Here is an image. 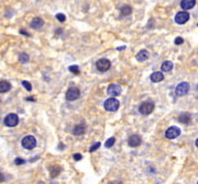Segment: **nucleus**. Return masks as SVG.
<instances>
[{"label":"nucleus","instance_id":"obj_26","mask_svg":"<svg viewBox=\"0 0 198 184\" xmlns=\"http://www.w3.org/2000/svg\"><path fill=\"white\" fill-rule=\"evenodd\" d=\"M22 86L25 88L28 91H31V90H32V86H31V83H29L28 81H22Z\"/></svg>","mask_w":198,"mask_h":184},{"label":"nucleus","instance_id":"obj_37","mask_svg":"<svg viewBox=\"0 0 198 184\" xmlns=\"http://www.w3.org/2000/svg\"><path fill=\"white\" fill-rule=\"evenodd\" d=\"M197 90H198V85H197Z\"/></svg>","mask_w":198,"mask_h":184},{"label":"nucleus","instance_id":"obj_36","mask_svg":"<svg viewBox=\"0 0 198 184\" xmlns=\"http://www.w3.org/2000/svg\"><path fill=\"white\" fill-rule=\"evenodd\" d=\"M0 103H1V99H0Z\"/></svg>","mask_w":198,"mask_h":184},{"label":"nucleus","instance_id":"obj_8","mask_svg":"<svg viewBox=\"0 0 198 184\" xmlns=\"http://www.w3.org/2000/svg\"><path fill=\"white\" fill-rule=\"evenodd\" d=\"M188 91H189V85H188L187 82H182V83H179L175 89L176 95H178V97L185 95V94L188 93Z\"/></svg>","mask_w":198,"mask_h":184},{"label":"nucleus","instance_id":"obj_1","mask_svg":"<svg viewBox=\"0 0 198 184\" xmlns=\"http://www.w3.org/2000/svg\"><path fill=\"white\" fill-rule=\"evenodd\" d=\"M154 108H155V105H154V103L152 101H145V102L140 104L139 112L142 115H150L154 111Z\"/></svg>","mask_w":198,"mask_h":184},{"label":"nucleus","instance_id":"obj_7","mask_svg":"<svg viewBox=\"0 0 198 184\" xmlns=\"http://www.w3.org/2000/svg\"><path fill=\"white\" fill-rule=\"evenodd\" d=\"M110 66H111V63L110 60L106 59V58H101L99 59L97 63H96V67L100 72H104V71L109 70Z\"/></svg>","mask_w":198,"mask_h":184},{"label":"nucleus","instance_id":"obj_33","mask_svg":"<svg viewBox=\"0 0 198 184\" xmlns=\"http://www.w3.org/2000/svg\"><path fill=\"white\" fill-rule=\"evenodd\" d=\"M118 50H122V49H126V46H122V47H118Z\"/></svg>","mask_w":198,"mask_h":184},{"label":"nucleus","instance_id":"obj_28","mask_svg":"<svg viewBox=\"0 0 198 184\" xmlns=\"http://www.w3.org/2000/svg\"><path fill=\"white\" fill-rule=\"evenodd\" d=\"M174 43H175L176 45H181V44L184 43V40H183V37H176L175 41H174Z\"/></svg>","mask_w":198,"mask_h":184},{"label":"nucleus","instance_id":"obj_18","mask_svg":"<svg viewBox=\"0 0 198 184\" xmlns=\"http://www.w3.org/2000/svg\"><path fill=\"white\" fill-rule=\"evenodd\" d=\"M120 12L123 16H130V14L132 13V8L129 5H123V7L120 9Z\"/></svg>","mask_w":198,"mask_h":184},{"label":"nucleus","instance_id":"obj_9","mask_svg":"<svg viewBox=\"0 0 198 184\" xmlns=\"http://www.w3.org/2000/svg\"><path fill=\"white\" fill-rule=\"evenodd\" d=\"M189 20V13L187 11H181L175 16V22L178 24H185Z\"/></svg>","mask_w":198,"mask_h":184},{"label":"nucleus","instance_id":"obj_16","mask_svg":"<svg viewBox=\"0 0 198 184\" xmlns=\"http://www.w3.org/2000/svg\"><path fill=\"white\" fill-rule=\"evenodd\" d=\"M11 89V83L7 80L0 81V93H6Z\"/></svg>","mask_w":198,"mask_h":184},{"label":"nucleus","instance_id":"obj_19","mask_svg":"<svg viewBox=\"0 0 198 184\" xmlns=\"http://www.w3.org/2000/svg\"><path fill=\"white\" fill-rule=\"evenodd\" d=\"M178 121H179L181 123H183V124H188V123L190 122V115L187 113L182 114V115L178 116Z\"/></svg>","mask_w":198,"mask_h":184},{"label":"nucleus","instance_id":"obj_29","mask_svg":"<svg viewBox=\"0 0 198 184\" xmlns=\"http://www.w3.org/2000/svg\"><path fill=\"white\" fill-rule=\"evenodd\" d=\"M14 163H16V166H19V164H23V163H25V161L21 159V158H16V160H14Z\"/></svg>","mask_w":198,"mask_h":184},{"label":"nucleus","instance_id":"obj_24","mask_svg":"<svg viewBox=\"0 0 198 184\" xmlns=\"http://www.w3.org/2000/svg\"><path fill=\"white\" fill-rule=\"evenodd\" d=\"M69 71L71 72H73V74H75V75H78L79 74V67L76 65H73V66H69Z\"/></svg>","mask_w":198,"mask_h":184},{"label":"nucleus","instance_id":"obj_38","mask_svg":"<svg viewBox=\"0 0 198 184\" xmlns=\"http://www.w3.org/2000/svg\"><path fill=\"white\" fill-rule=\"evenodd\" d=\"M197 25H198V24H197Z\"/></svg>","mask_w":198,"mask_h":184},{"label":"nucleus","instance_id":"obj_15","mask_svg":"<svg viewBox=\"0 0 198 184\" xmlns=\"http://www.w3.org/2000/svg\"><path fill=\"white\" fill-rule=\"evenodd\" d=\"M151 81L152 82H161L163 79H164V75H163V72H161V71H155L153 72L152 75H151Z\"/></svg>","mask_w":198,"mask_h":184},{"label":"nucleus","instance_id":"obj_5","mask_svg":"<svg viewBox=\"0 0 198 184\" xmlns=\"http://www.w3.org/2000/svg\"><path fill=\"white\" fill-rule=\"evenodd\" d=\"M3 123H5V125L6 126H8V127H14V126H16L18 123H19V116L14 113L8 114V115L5 117Z\"/></svg>","mask_w":198,"mask_h":184},{"label":"nucleus","instance_id":"obj_35","mask_svg":"<svg viewBox=\"0 0 198 184\" xmlns=\"http://www.w3.org/2000/svg\"><path fill=\"white\" fill-rule=\"evenodd\" d=\"M195 144H196V146L198 147V138H197V139H196V141H195Z\"/></svg>","mask_w":198,"mask_h":184},{"label":"nucleus","instance_id":"obj_25","mask_svg":"<svg viewBox=\"0 0 198 184\" xmlns=\"http://www.w3.org/2000/svg\"><path fill=\"white\" fill-rule=\"evenodd\" d=\"M99 147H100V142H96V144H94L93 146L89 148V151L90 152H94V151H96L97 149H98Z\"/></svg>","mask_w":198,"mask_h":184},{"label":"nucleus","instance_id":"obj_21","mask_svg":"<svg viewBox=\"0 0 198 184\" xmlns=\"http://www.w3.org/2000/svg\"><path fill=\"white\" fill-rule=\"evenodd\" d=\"M50 171H51V177L52 178H55V177H57L58 175V173L60 172V167H51V169H50Z\"/></svg>","mask_w":198,"mask_h":184},{"label":"nucleus","instance_id":"obj_22","mask_svg":"<svg viewBox=\"0 0 198 184\" xmlns=\"http://www.w3.org/2000/svg\"><path fill=\"white\" fill-rule=\"evenodd\" d=\"M29 59H30V57H29V55L27 53H21V54L19 55V60L22 64H27Z\"/></svg>","mask_w":198,"mask_h":184},{"label":"nucleus","instance_id":"obj_12","mask_svg":"<svg viewBox=\"0 0 198 184\" xmlns=\"http://www.w3.org/2000/svg\"><path fill=\"white\" fill-rule=\"evenodd\" d=\"M196 5V0H182L181 7L183 10H189Z\"/></svg>","mask_w":198,"mask_h":184},{"label":"nucleus","instance_id":"obj_4","mask_svg":"<svg viewBox=\"0 0 198 184\" xmlns=\"http://www.w3.org/2000/svg\"><path fill=\"white\" fill-rule=\"evenodd\" d=\"M80 95V91L77 87H71L66 92L65 99L67 101H75Z\"/></svg>","mask_w":198,"mask_h":184},{"label":"nucleus","instance_id":"obj_20","mask_svg":"<svg viewBox=\"0 0 198 184\" xmlns=\"http://www.w3.org/2000/svg\"><path fill=\"white\" fill-rule=\"evenodd\" d=\"M161 69H162V71H170L172 69H173V63L172 61H164L163 64H162V67H161Z\"/></svg>","mask_w":198,"mask_h":184},{"label":"nucleus","instance_id":"obj_11","mask_svg":"<svg viewBox=\"0 0 198 184\" xmlns=\"http://www.w3.org/2000/svg\"><path fill=\"white\" fill-rule=\"evenodd\" d=\"M107 93L109 94L110 97H118L119 94L121 93V87L119 85H110L108 89H107Z\"/></svg>","mask_w":198,"mask_h":184},{"label":"nucleus","instance_id":"obj_6","mask_svg":"<svg viewBox=\"0 0 198 184\" xmlns=\"http://www.w3.org/2000/svg\"><path fill=\"white\" fill-rule=\"evenodd\" d=\"M179 135H181V129L176 126H172L165 132V137L167 139H175L176 137H178Z\"/></svg>","mask_w":198,"mask_h":184},{"label":"nucleus","instance_id":"obj_32","mask_svg":"<svg viewBox=\"0 0 198 184\" xmlns=\"http://www.w3.org/2000/svg\"><path fill=\"white\" fill-rule=\"evenodd\" d=\"M3 181H5V177H3V174L0 172V183L3 182Z\"/></svg>","mask_w":198,"mask_h":184},{"label":"nucleus","instance_id":"obj_2","mask_svg":"<svg viewBox=\"0 0 198 184\" xmlns=\"http://www.w3.org/2000/svg\"><path fill=\"white\" fill-rule=\"evenodd\" d=\"M21 145L23 148H25L28 150H32L36 147V139L34 136H25L21 140Z\"/></svg>","mask_w":198,"mask_h":184},{"label":"nucleus","instance_id":"obj_17","mask_svg":"<svg viewBox=\"0 0 198 184\" xmlns=\"http://www.w3.org/2000/svg\"><path fill=\"white\" fill-rule=\"evenodd\" d=\"M85 125L84 124H78L76 125L75 127H74V129H73V134L76 136H79V135H82L84 133H85Z\"/></svg>","mask_w":198,"mask_h":184},{"label":"nucleus","instance_id":"obj_31","mask_svg":"<svg viewBox=\"0 0 198 184\" xmlns=\"http://www.w3.org/2000/svg\"><path fill=\"white\" fill-rule=\"evenodd\" d=\"M20 33H21V34H23V35H27V36H30V34H29L28 32H25L24 30H20Z\"/></svg>","mask_w":198,"mask_h":184},{"label":"nucleus","instance_id":"obj_10","mask_svg":"<svg viewBox=\"0 0 198 184\" xmlns=\"http://www.w3.org/2000/svg\"><path fill=\"white\" fill-rule=\"evenodd\" d=\"M128 144H129V146L132 147V148L139 147L141 144H142V138H141V136L134 134V135H132V136L129 137V139H128Z\"/></svg>","mask_w":198,"mask_h":184},{"label":"nucleus","instance_id":"obj_39","mask_svg":"<svg viewBox=\"0 0 198 184\" xmlns=\"http://www.w3.org/2000/svg\"><path fill=\"white\" fill-rule=\"evenodd\" d=\"M197 184H198V183H197Z\"/></svg>","mask_w":198,"mask_h":184},{"label":"nucleus","instance_id":"obj_3","mask_svg":"<svg viewBox=\"0 0 198 184\" xmlns=\"http://www.w3.org/2000/svg\"><path fill=\"white\" fill-rule=\"evenodd\" d=\"M104 108L107 110V111H109V112H116L119 106H120V103L119 101L115 99V97H110L108 100H106L104 103Z\"/></svg>","mask_w":198,"mask_h":184},{"label":"nucleus","instance_id":"obj_27","mask_svg":"<svg viewBox=\"0 0 198 184\" xmlns=\"http://www.w3.org/2000/svg\"><path fill=\"white\" fill-rule=\"evenodd\" d=\"M56 19L58 20L60 22H65V20H66V16L63 14V13H57L56 14Z\"/></svg>","mask_w":198,"mask_h":184},{"label":"nucleus","instance_id":"obj_23","mask_svg":"<svg viewBox=\"0 0 198 184\" xmlns=\"http://www.w3.org/2000/svg\"><path fill=\"white\" fill-rule=\"evenodd\" d=\"M116 141V138L115 137H111V138H109L108 140L106 141V144H104V146L107 147V148H110V147L113 146V144H115Z\"/></svg>","mask_w":198,"mask_h":184},{"label":"nucleus","instance_id":"obj_14","mask_svg":"<svg viewBox=\"0 0 198 184\" xmlns=\"http://www.w3.org/2000/svg\"><path fill=\"white\" fill-rule=\"evenodd\" d=\"M148 56H150V54H148V52L146 49H141V50L138 52V54L135 55V58H137V60H139V61H144V60L148 59Z\"/></svg>","mask_w":198,"mask_h":184},{"label":"nucleus","instance_id":"obj_30","mask_svg":"<svg viewBox=\"0 0 198 184\" xmlns=\"http://www.w3.org/2000/svg\"><path fill=\"white\" fill-rule=\"evenodd\" d=\"M73 157H74V159H75L76 161H79V160L82 159V155H80V153H75Z\"/></svg>","mask_w":198,"mask_h":184},{"label":"nucleus","instance_id":"obj_34","mask_svg":"<svg viewBox=\"0 0 198 184\" xmlns=\"http://www.w3.org/2000/svg\"><path fill=\"white\" fill-rule=\"evenodd\" d=\"M27 100H28V101H29V100H30V101H34V97H27Z\"/></svg>","mask_w":198,"mask_h":184},{"label":"nucleus","instance_id":"obj_13","mask_svg":"<svg viewBox=\"0 0 198 184\" xmlns=\"http://www.w3.org/2000/svg\"><path fill=\"white\" fill-rule=\"evenodd\" d=\"M44 25V21L43 19H41V18H34L31 23H30V27L34 29V30H38V29H41V27Z\"/></svg>","mask_w":198,"mask_h":184}]
</instances>
